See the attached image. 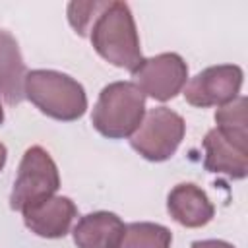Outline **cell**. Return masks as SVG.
Here are the masks:
<instances>
[{
    "instance_id": "1",
    "label": "cell",
    "mask_w": 248,
    "mask_h": 248,
    "mask_svg": "<svg viewBox=\"0 0 248 248\" xmlns=\"http://www.w3.org/2000/svg\"><path fill=\"white\" fill-rule=\"evenodd\" d=\"M87 35L93 48L112 66L134 72L143 60L136 21L126 2H105Z\"/></svg>"
},
{
    "instance_id": "2",
    "label": "cell",
    "mask_w": 248,
    "mask_h": 248,
    "mask_svg": "<svg viewBox=\"0 0 248 248\" xmlns=\"http://www.w3.org/2000/svg\"><path fill=\"white\" fill-rule=\"evenodd\" d=\"M25 97L46 116L62 122L85 114L87 95L79 81L56 70H31L23 83Z\"/></svg>"
},
{
    "instance_id": "3",
    "label": "cell",
    "mask_w": 248,
    "mask_h": 248,
    "mask_svg": "<svg viewBox=\"0 0 248 248\" xmlns=\"http://www.w3.org/2000/svg\"><path fill=\"white\" fill-rule=\"evenodd\" d=\"M145 116V95L132 81H114L103 87L93 107L95 130L110 140L132 136Z\"/></svg>"
},
{
    "instance_id": "4",
    "label": "cell",
    "mask_w": 248,
    "mask_h": 248,
    "mask_svg": "<svg viewBox=\"0 0 248 248\" xmlns=\"http://www.w3.org/2000/svg\"><path fill=\"white\" fill-rule=\"evenodd\" d=\"M60 188V174L52 157L41 147H29L19 163L14 190L10 196V207L23 211L50 196Z\"/></svg>"
},
{
    "instance_id": "5",
    "label": "cell",
    "mask_w": 248,
    "mask_h": 248,
    "mask_svg": "<svg viewBox=\"0 0 248 248\" xmlns=\"http://www.w3.org/2000/svg\"><path fill=\"white\" fill-rule=\"evenodd\" d=\"M184 132L186 124L178 112L167 107H155L143 116L140 128L130 136V143L147 161L161 163L176 153Z\"/></svg>"
},
{
    "instance_id": "6",
    "label": "cell",
    "mask_w": 248,
    "mask_h": 248,
    "mask_svg": "<svg viewBox=\"0 0 248 248\" xmlns=\"http://www.w3.org/2000/svg\"><path fill=\"white\" fill-rule=\"evenodd\" d=\"M132 83H136L143 95L165 103L174 99L186 85L188 66L180 54L163 52L151 58H143L132 72Z\"/></svg>"
},
{
    "instance_id": "7",
    "label": "cell",
    "mask_w": 248,
    "mask_h": 248,
    "mask_svg": "<svg viewBox=\"0 0 248 248\" xmlns=\"http://www.w3.org/2000/svg\"><path fill=\"white\" fill-rule=\"evenodd\" d=\"M242 68L234 64H219L209 66L196 74L186 89L184 99L192 107H215V105H227L232 99L238 97L242 87Z\"/></svg>"
},
{
    "instance_id": "8",
    "label": "cell",
    "mask_w": 248,
    "mask_h": 248,
    "mask_svg": "<svg viewBox=\"0 0 248 248\" xmlns=\"http://www.w3.org/2000/svg\"><path fill=\"white\" fill-rule=\"evenodd\" d=\"M25 227L43 238H62L68 234L78 215L76 203L66 196H50L21 211Z\"/></svg>"
},
{
    "instance_id": "9",
    "label": "cell",
    "mask_w": 248,
    "mask_h": 248,
    "mask_svg": "<svg viewBox=\"0 0 248 248\" xmlns=\"http://www.w3.org/2000/svg\"><path fill=\"white\" fill-rule=\"evenodd\" d=\"M167 209L176 223L190 229L207 225L215 215V207L209 202L207 194L192 182L176 184L169 192Z\"/></svg>"
},
{
    "instance_id": "10",
    "label": "cell",
    "mask_w": 248,
    "mask_h": 248,
    "mask_svg": "<svg viewBox=\"0 0 248 248\" xmlns=\"http://www.w3.org/2000/svg\"><path fill=\"white\" fill-rule=\"evenodd\" d=\"M203 151L205 170L225 174L234 180H240L248 174V149H242L227 140L217 128L209 130L203 138Z\"/></svg>"
},
{
    "instance_id": "11",
    "label": "cell",
    "mask_w": 248,
    "mask_h": 248,
    "mask_svg": "<svg viewBox=\"0 0 248 248\" xmlns=\"http://www.w3.org/2000/svg\"><path fill=\"white\" fill-rule=\"evenodd\" d=\"M124 227L122 219L112 211L87 213L74 227V242L78 248H118Z\"/></svg>"
},
{
    "instance_id": "12",
    "label": "cell",
    "mask_w": 248,
    "mask_h": 248,
    "mask_svg": "<svg viewBox=\"0 0 248 248\" xmlns=\"http://www.w3.org/2000/svg\"><path fill=\"white\" fill-rule=\"evenodd\" d=\"M25 62L17 41L6 29H0V95L8 105H19L25 99Z\"/></svg>"
},
{
    "instance_id": "13",
    "label": "cell",
    "mask_w": 248,
    "mask_h": 248,
    "mask_svg": "<svg viewBox=\"0 0 248 248\" xmlns=\"http://www.w3.org/2000/svg\"><path fill=\"white\" fill-rule=\"evenodd\" d=\"M246 107H248V99L244 95H238L236 99H232L231 103L223 105L221 108H217L215 112V122H217V130L231 140L232 143H236L242 149H248V120H246Z\"/></svg>"
},
{
    "instance_id": "14",
    "label": "cell",
    "mask_w": 248,
    "mask_h": 248,
    "mask_svg": "<svg viewBox=\"0 0 248 248\" xmlns=\"http://www.w3.org/2000/svg\"><path fill=\"white\" fill-rule=\"evenodd\" d=\"M172 234L159 223H130L124 227V234L118 248H170Z\"/></svg>"
},
{
    "instance_id": "15",
    "label": "cell",
    "mask_w": 248,
    "mask_h": 248,
    "mask_svg": "<svg viewBox=\"0 0 248 248\" xmlns=\"http://www.w3.org/2000/svg\"><path fill=\"white\" fill-rule=\"evenodd\" d=\"M103 6H105V0L70 2L68 4V19H70V25L76 29V33L85 37L91 29V23L97 17V14L103 10Z\"/></svg>"
},
{
    "instance_id": "16",
    "label": "cell",
    "mask_w": 248,
    "mask_h": 248,
    "mask_svg": "<svg viewBox=\"0 0 248 248\" xmlns=\"http://www.w3.org/2000/svg\"><path fill=\"white\" fill-rule=\"evenodd\" d=\"M190 248H234V246L225 240H196L192 242Z\"/></svg>"
},
{
    "instance_id": "17",
    "label": "cell",
    "mask_w": 248,
    "mask_h": 248,
    "mask_svg": "<svg viewBox=\"0 0 248 248\" xmlns=\"http://www.w3.org/2000/svg\"><path fill=\"white\" fill-rule=\"evenodd\" d=\"M6 159H8V151H6V145L0 141V170H2L4 165H6Z\"/></svg>"
},
{
    "instance_id": "18",
    "label": "cell",
    "mask_w": 248,
    "mask_h": 248,
    "mask_svg": "<svg viewBox=\"0 0 248 248\" xmlns=\"http://www.w3.org/2000/svg\"><path fill=\"white\" fill-rule=\"evenodd\" d=\"M4 122V108H2V105H0V124Z\"/></svg>"
}]
</instances>
